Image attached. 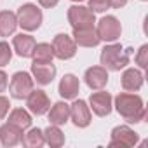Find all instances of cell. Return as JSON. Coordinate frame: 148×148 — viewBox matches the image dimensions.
I'll list each match as a JSON object with an SVG mask.
<instances>
[{
    "instance_id": "28",
    "label": "cell",
    "mask_w": 148,
    "mask_h": 148,
    "mask_svg": "<svg viewBox=\"0 0 148 148\" xmlns=\"http://www.w3.org/2000/svg\"><path fill=\"white\" fill-rule=\"evenodd\" d=\"M9 99L7 98H4V96H0V120H2L5 115H7V112H9Z\"/></svg>"
},
{
    "instance_id": "7",
    "label": "cell",
    "mask_w": 148,
    "mask_h": 148,
    "mask_svg": "<svg viewBox=\"0 0 148 148\" xmlns=\"http://www.w3.org/2000/svg\"><path fill=\"white\" fill-rule=\"evenodd\" d=\"M52 51H54V56L59 58V59H70L75 56L77 52V45L66 33H59L54 37L52 40Z\"/></svg>"
},
{
    "instance_id": "23",
    "label": "cell",
    "mask_w": 148,
    "mask_h": 148,
    "mask_svg": "<svg viewBox=\"0 0 148 148\" xmlns=\"http://www.w3.org/2000/svg\"><path fill=\"white\" fill-rule=\"evenodd\" d=\"M44 138H45V143L54 146V148H59V146L64 145V136L56 125H49L45 129V132H44Z\"/></svg>"
},
{
    "instance_id": "12",
    "label": "cell",
    "mask_w": 148,
    "mask_h": 148,
    "mask_svg": "<svg viewBox=\"0 0 148 148\" xmlns=\"http://www.w3.org/2000/svg\"><path fill=\"white\" fill-rule=\"evenodd\" d=\"M86 84L91 87V89H103L108 82V73H106V68L103 66H92L86 71Z\"/></svg>"
},
{
    "instance_id": "18",
    "label": "cell",
    "mask_w": 148,
    "mask_h": 148,
    "mask_svg": "<svg viewBox=\"0 0 148 148\" xmlns=\"http://www.w3.org/2000/svg\"><path fill=\"white\" fill-rule=\"evenodd\" d=\"M33 47H35L33 37L23 35V33L14 37V49H16L18 56H21V58H30L32 52H33Z\"/></svg>"
},
{
    "instance_id": "24",
    "label": "cell",
    "mask_w": 148,
    "mask_h": 148,
    "mask_svg": "<svg viewBox=\"0 0 148 148\" xmlns=\"http://www.w3.org/2000/svg\"><path fill=\"white\" fill-rule=\"evenodd\" d=\"M23 143H25L26 146L38 148V146H42V145L45 143V138H44V134H42V131H40V129H32V131L25 136Z\"/></svg>"
},
{
    "instance_id": "32",
    "label": "cell",
    "mask_w": 148,
    "mask_h": 148,
    "mask_svg": "<svg viewBox=\"0 0 148 148\" xmlns=\"http://www.w3.org/2000/svg\"><path fill=\"white\" fill-rule=\"evenodd\" d=\"M75 2H79V0H75Z\"/></svg>"
},
{
    "instance_id": "13",
    "label": "cell",
    "mask_w": 148,
    "mask_h": 148,
    "mask_svg": "<svg viewBox=\"0 0 148 148\" xmlns=\"http://www.w3.org/2000/svg\"><path fill=\"white\" fill-rule=\"evenodd\" d=\"M91 106L92 112L99 117H105L112 112V96L108 92H94L91 94Z\"/></svg>"
},
{
    "instance_id": "30",
    "label": "cell",
    "mask_w": 148,
    "mask_h": 148,
    "mask_svg": "<svg viewBox=\"0 0 148 148\" xmlns=\"http://www.w3.org/2000/svg\"><path fill=\"white\" fill-rule=\"evenodd\" d=\"M38 2H40V5H44V7H54L58 2H59V0H38Z\"/></svg>"
},
{
    "instance_id": "19",
    "label": "cell",
    "mask_w": 148,
    "mask_h": 148,
    "mask_svg": "<svg viewBox=\"0 0 148 148\" xmlns=\"http://www.w3.org/2000/svg\"><path fill=\"white\" fill-rule=\"evenodd\" d=\"M68 117H70V106L63 101L56 103L51 112H49V120L52 125H61V124H66L68 122Z\"/></svg>"
},
{
    "instance_id": "17",
    "label": "cell",
    "mask_w": 148,
    "mask_h": 148,
    "mask_svg": "<svg viewBox=\"0 0 148 148\" xmlns=\"http://www.w3.org/2000/svg\"><path fill=\"white\" fill-rule=\"evenodd\" d=\"M75 42L82 47H94L99 44V37L94 28H86V30H73Z\"/></svg>"
},
{
    "instance_id": "2",
    "label": "cell",
    "mask_w": 148,
    "mask_h": 148,
    "mask_svg": "<svg viewBox=\"0 0 148 148\" xmlns=\"http://www.w3.org/2000/svg\"><path fill=\"white\" fill-rule=\"evenodd\" d=\"M131 52H132V49H122L120 44L106 45V47L103 49V52H101V64H103L106 70L119 71L120 68H124V66L129 63Z\"/></svg>"
},
{
    "instance_id": "26",
    "label": "cell",
    "mask_w": 148,
    "mask_h": 148,
    "mask_svg": "<svg viewBox=\"0 0 148 148\" xmlns=\"http://www.w3.org/2000/svg\"><path fill=\"white\" fill-rule=\"evenodd\" d=\"M12 58V51L7 42H0V66H5Z\"/></svg>"
},
{
    "instance_id": "25",
    "label": "cell",
    "mask_w": 148,
    "mask_h": 148,
    "mask_svg": "<svg viewBox=\"0 0 148 148\" xmlns=\"http://www.w3.org/2000/svg\"><path fill=\"white\" fill-rule=\"evenodd\" d=\"M112 7V0H89V9L92 12H105Z\"/></svg>"
},
{
    "instance_id": "3",
    "label": "cell",
    "mask_w": 148,
    "mask_h": 148,
    "mask_svg": "<svg viewBox=\"0 0 148 148\" xmlns=\"http://www.w3.org/2000/svg\"><path fill=\"white\" fill-rule=\"evenodd\" d=\"M68 21L73 26V30H86V28H94L96 18L89 7L71 5L68 9Z\"/></svg>"
},
{
    "instance_id": "8",
    "label": "cell",
    "mask_w": 148,
    "mask_h": 148,
    "mask_svg": "<svg viewBox=\"0 0 148 148\" xmlns=\"http://www.w3.org/2000/svg\"><path fill=\"white\" fill-rule=\"evenodd\" d=\"M136 143H138V134L132 129H129L127 125H120L112 131V141H110L112 148H115V146L129 148V146H134Z\"/></svg>"
},
{
    "instance_id": "15",
    "label": "cell",
    "mask_w": 148,
    "mask_h": 148,
    "mask_svg": "<svg viewBox=\"0 0 148 148\" xmlns=\"http://www.w3.org/2000/svg\"><path fill=\"white\" fill-rule=\"evenodd\" d=\"M79 89H80V82L75 75H64L59 82V94L64 98V99H73L77 94H79Z\"/></svg>"
},
{
    "instance_id": "29",
    "label": "cell",
    "mask_w": 148,
    "mask_h": 148,
    "mask_svg": "<svg viewBox=\"0 0 148 148\" xmlns=\"http://www.w3.org/2000/svg\"><path fill=\"white\" fill-rule=\"evenodd\" d=\"M5 87H7V75L0 70V92H4Z\"/></svg>"
},
{
    "instance_id": "20",
    "label": "cell",
    "mask_w": 148,
    "mask_h": 148,
    "mask_svg": "<svg viewBox=\"0 0 148 148\" xmlns=\"http://www.w3.org/2000/svg\"><path fill=\"white\" fill-rule=\"evenodd\" d=\"M16 26H18V18L14 12H11V11L0 12V37L12 35Z\"/></svg>"
},
{
    "instance_id": "4",
    "label": "cell",
    "mask_w": 148,
    "mask_h": 148,
    "mask_svg": "<svg viewBox=\"0 0 148 148\" xmlns=\"http://www.w3.org/2000/svg\"><path fill=\"white\" fill-rule=\"evenodd\" d=\"M16 18H18V25L23 30H28V32L37 30L40 26V23H42V12L33 4H26V5L19 7Z\"/></svg>"
},
{
    "instance_id": "5",
    "label": "cell",
    "mask_w": 148,
    "mask_h": 148,
    "mask_svg": "<svg viewBox=\"0 0 148 148\" xmlns=\"http://www.w3.org/2000/svg\"><path fill=\"white\" fill-rule=\"evenodd\" d=\"M99 40H105V42H115L120 33H122V26L119 23L117 18L113 16H105L101 18V21L98 23V30H96Z\"/></svg>"
},
{
    "instance_id": "21",
    "label": "cell",
    "mask_w": 148,
    "mask_h": 148,
    "mask_svg": "<svg viewBox=\"0 0 148 148\" xmlns=\"http://www.w3.org/2000/svg\"><path fill=\"white\" fill-rule=\"evenodd\" d=\"M32 56H33L35 63H52V58H54L52 45H49V44H35Z\"/></svg>"
},
{
    "instance_id": "22",
    "label": "cell",
    "mask_w": 148,
    "mask_h": 148,
    "mask_svg": "<svg viewBox=\"0 0 148 148\" xmlns=\"http://www.w3.org/2000/svg\"><path fill=\"white\" fill-rule=\"evenodd\" d=\"M9 124H14V125L19 127V129H26V127H30V124H32V117H30V113H28L26 110L16 108V110H12L11 115H9Z\"/></svg>"
},
{
    "instance_id": "6",
    "label": "cell",
    "mask_w": 148,
    "mask_h": 148,
    "mask_svg": "<svg viewBox=\"0 0 148 148\" xmlns=\"http://www.w3.org/2000/svg\"><path fill=\"white\" fill-rule=\"evenodd\" d=\"M9 87H11L12 98L23 99V98H26L33 91V79L28 75L26 71H18V73L12 75V80H11Z\"/></svg>"
},
{
    "instance_id": "27",
    "label": "cell",
    "mask_w": 148,
    "mask_h": 148,
    "mask_svg": "<svg viewBox=\"0 0 148 148\" xmlns=\"http://www.w3.org/2000/svg\"><path fill=\"white\" fill-rule=\"evenodd\" d=\"M136 63L141 66V68H146L148 66V45H141L138 56H136Z\"/></svg>"
},
{
    "instance_id": "14",
    "label": "cell",
    "mask_w": 148,
    "mask_h": 148,
    "mask_svg": "<svg viewBox=\"0 0 148 148\" xmlns=\"http://www.w3.org/2000/svg\"><path fill=\"white\" fill-rule=\"evenodd\" d=\"M0 141L4 146H14L23 141V129L16 127L14 124H5L0 127Z\"/></svg>"
},
{
    "instance_id": "16",
    "label": "cell",
    "mask_w": 148,
    "mask_h": 148,
    "mask_svg": "<svg viewBox=\"0 0 148 148\" xmlns=\"http://www.w3.org/2000/svg\"><path fill=\"white\" fill-rule=\"evenodd\" d=\"M141 86H143V73L139 70L129 68V70L124 71V75H122V87L125 91H138Z\"/></svg>"
},
{
    "instance_id": "11",
    "label": "cell",
    "mask_w": 148,
    "mask_h": 148,
    "mask_svg": "<svg viewBox=\"0 0 148 148\" xmlns=\"http://www.w3.org/2000/svg\"><path fill=\"white\" fill-rule=\"evenodd\" d=\"M32 73H33V77L37 79L38 84L45 86V84H51L52 79L56 77V66L52 63H35L33 61Z\"/></svg>"
},
{
    "instance_id": "9",
    "label": "cell",
    "mask_w": 148,
    "mask_h": 148,
    "mask_svg": "<svg viewBox=\"0 0 148 148\" xmlns=\"http://www.w3.org/2000/svg\"><path fill=\"white\" fill-rule=\"evenodd\" d=\"M26 106L30 108L32 113L35 115H44L49 106H51V101L47 98V94L44 91H32L28 96H26Z\"/></svg>"
},
{
    "instance_id": "10",
    "label": "cell",
    "mask_w": 148,
    "mask_h": 148,
    "mask_svg": "<svg viewBox=\"0 0 148 148\" xmlns=\"http://www.w3.org/2000/svg\"><path fill=\"white\" fill-rule=\"evenodd\" d=\"M70 117L77 127H87L91 124V110L86 105V101L79 99L70 106Z\"/></svg>"
},
{
    "instance_id": "1",
    "label": "cell",
    "mask_w": 148,
    "mask_h": 148,
    "mask_svg": "<svg viewBox=\"0 0 148 148\" xmlns=\"http://www.w3.org/2000/svg\"><path fill=\"white\" fill-rule=\"evenodd\" d=\"M115 106H117V112L131 124L143 120L146 113L143 106V99L136 94H119L115 99Z\"/></svg>"
},
{
    "instance_id": "31",
    "label": "cell",
    "mask_w": 148,
    "mask_h": 148,
    "mask_svg": "<svg viewBox=\"0 0 148 148\" xmlns=\"http://www.w3.org/2000/svg\"><path fill=\"white\" fill-rule=\"evenodd\" d=\"M125 4H127V0H112V7H115V9H120Z\"/></svg>"
}]
</instances>
